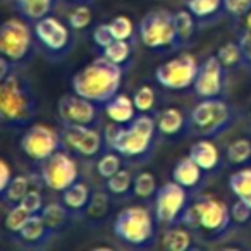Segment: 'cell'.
<instances>
[{"label":"cell","instance_id":"39","mask_svg":"<svg viewBox=\"0 0 251 251\" xmlns=\"http://www.w3.org/2000/svg\"><path fill=\"white\" fill-rule=\"evenodd\" d=\"M91 19H93V12L88 5H76V7L71 11L69 18H67V23H69L71 29L74 31H81V29H86L88 26L91 25Z\"/></svg>","mask_w":251,"mask_h":251},{"label":"cell","instance_id":"1","mask_svg":"<svg viewBox=\"0 0 251 251\" xmlns=\"http://www.w3.org/2000/svg\"><path fill=\"white\" fill-rule=\"evenodd\" d=\"M107 150H114L124 160L141 164L151 157L157 145L158 129L157 119L150 114H138L134 121L127 126L108 124L103 129Z\"/></svg>","mask_w":251,"mask_h":251},{"label":"cell","instance_id":"2","mask_svg":"<svg viewBox=\"0 0 251 251\" xmlns=\"http://www.w3.org/2000/svg\"><path fill=\"white\" fill-rule=\"evenodd\" d=\"M38 101L29 79L18 69L0 79V121L5 129L21 131L33 122Z\"/></svg>","mask_w":251,"mask_h":251},{"label":"cell","instance_id":"45","mask_svg":"<svg viewBox=\"0 0 251 251\" xmlns=\"http://www.w3.org/2000/svg\"><path fill=\"white\" fill-rule=\"evenodd\" d=\"M239 47L243 52V66L251 73V31H244L239 36Z\"/></svg>","mask_w":251,"mask_h":251},{"label":"cell","instance_id":"20","mask_svg":"<svg viewBox=\"0 0 251 251\" xmlns=\"http://www.w3.org/2000/svg\"><path fill=\"white\" fill-rule=\"evenodd\" d=\"M189 157L206 172H215L219 171V167L222 165V155L220 150L213 141H210L208 138H200V141L191 145L189 148Z\"/></svg>","mask_w":251,"mask_h":251},{"label":"cell","instance_id":"28","mask_svg":"<svg viewBox=\"0 0 251 251\" xmlns=\"http://www.w3.org/2000/svg\"><path fill=\"white\" fill-rule=\"evenodd\" d=\"M133 182H134L133 174L129 171H126V169H121L112 177L105 179V188H107L110 196L126 198L127 195H133Z\"/></svg>","mask_w":251,"mask_h":251},{"label":"cell","instance_id":"12","mask_svg":"<svg viewBox=\"0 0 251 251\" xmlns=\"http://www.w3.org/2000/svg\"><path fill=\"white\" fill-rule=\"evenodd\" d=\"M21 151L29 158V160L42 164L53 153L64 148V141L60 133L52 129L50 126L45 124H33L23 133L21 141H19Z\"/></svg>","mask_w":251,"mask_h":251},{"label":"cell","instance_id":"27","mask_svg":"<svg viewBox=\"0 0 251 251\" xmlns=\"http://www.w3.org/2000/svg\"><path fill=\"white\" fill-rule=\"evenodd\" d=\"M29 189H31L29 177H26V176H23V174L14 176L12 181L9 182L7 188L0 193V196H2V203H4V205H9V206L18 205V203H21L23 198L28 195Z\"/></svg>","mask_w":251,"mask_h":251},{"label":"cell","instance_id":"25","mask_svg":"<svg viewBox=\"0 0 251 251\" xmlns=\"http://www.w3.org/2000/svg\"><path fill=\"white\" fill-rule=\"evenodd\" d=\"M14 4L23 19L33 25L42 18L50 16L53 5H55V0H14Z\"/></svg>","mask_w":251,"mask_h":251},{"label":"cell","instance_id":"36","mask_svg":"<svg viewBox=\"0 0 251 251\" xmlns=\"http://www.w3.org/2000/svg\"><path fill=\"white\" fill-rule=\"evenodd\" d=\"M29 217H31V213H29L28 210L21 205V203L9 206L7 213H5V217H4L5 230H7V232H11V234L19 232V230L23 229V226L28 222Z\"/></svg>","mask_w":251,"mask_h":251},{"label":"cell","instance_id":"16","mask_svg":"<svg viewBox=\"0 0 251 251\" xmlns=\"http://www.w3.org/2000/svg\"><path fill=\"white\" fill-rule=\"evenodd\" d=\"M226 67L219 60V57L210 55L200 64V71L196 81L193 84L196 97L200 98H217L222 95L224 86H226Z\"/></svg>","mask_w":251,"mask_h":251},{"label":"cell","instance_id":"30","mask_svg":"<svg viewBox=\"0 0 251 251\" xmlns=\"http://www.w3.org/2000/svg\"><path fill=\"white\" fill-rule=\"evenodd\" d=\"M227 164L243 167L248 162H251V141L248 138H237L227 147L226 150Z\"/></svg>","mask_w":251,"mask_h":251},{"label":"cell","instance_id":"5","mask_svg":"<svg viewBox=\"0 0 251 251\" xmlns=\"http://www.w3.org/2000/svg\"><path fill=\"white\" fill-rule=\"evenodd\" d=\"M157 217L145 206H126L115 215V239L131 250H150L157 243Z\"/></svg>","mask_w":251,"mask_h":251},{"label":"cell","instance_id":"8","mask_svg":"<svg viewBox=\"0 0 251 251\" xmlns=\"http://www.w3.org/2000/svg\"><path fill=\"white\" fill-rule=\"evenodd\" d=\"M35 42L28 21L12 18L0 26V53L14 66H21L31 57Z\"/></svg>","mask_w":251,"mask_h":251},{"label":"cell","instance_id":"32","mask_svg":"<svg viewBox=\"0 0 251 251\" xmlns=\"http://www.w3.org/2000/svg\"><path fill=\"white\" fill-rule=\"evenodd\" d=\"M174 25L176 31H177V38L181 47H184L186 43L191 42L193 35H195V25L196 19L188 9H182V11L174 12Z\"/></svg>","mask_w":251,"mask_h":251},{"label":"cell","instance_id":"18","mask_svg":"<svg viewBox=\"0 0 251 251\" xmlns=\"http://www.w3.org/2000/svg\"><path fill=\"white\" fill-rule=\"evenodd\" d=\"M157 129L158 136L174 140L181 138L186 131H189V115L186 117L181 108L177 107H167L157 114Z\"/></svg>","mask_w":251,"mask_h":251},{"label":"cell","instance_id":"23","mask_svg":"<svg viewBox=\"0 0 251 251\" xmlns=\"http://www.w3.org/2000/svg\"><path fill=\"white\" fill-rule=\"evenodd\" d=\"M193 246V230L184 224L167 227L162 236V248L165 251H188Z\"/></svg>","mask_w":251,"mask_h":251},{"label":"cell","instance_id":"35","mask_svg":"<svg viewBox=\"0 0 251 251\" xmlns=\"http://www.w3.org/2000/svg\"><path fill=\"white\" fill-rule=\"evenodd\" d=\"M108 198H110V196H108V191L107 193H93L90 203H88V206H86V212H84L86 219H90L91 222L103 220L105 217L108 215V205H110Z\"/></svg>","mask_w":251,"mask_h":251},{"label":"cell","instance_id":"26","mask_svg":"<svg viewBox=\"0 0 251 251\" xmlns=\"http://www.w3.org/2000/svg\"><path fill=\"white\" fill-rule=\"evenodd\" d=\"M40 215H42L43 222L47 224V227H49L50 230L59 234L60 230L67 226V220L73 217V213H71L69 210L66 208V205L60 201V203H47Z\"/></svg>","mask_w":251,"mask_h":251},{"label":"cell","instance_id":"24","mask_svg":"<svg viewBox=\"0 0 251 251\" xmlns=\"http://www.w3.org/2000/svg\"><path fill=\"white\" fill-rule=\"evenodd\" d=\"M186 9L200 23L220 19L222 14H227L224 9V0H186Z\"/></svg>","mask_w":251,"mask_h":251},{"label":"cell","instance_id":"7","mask_svg":"<svg viewBox=\"0 0 251 251\" xmlns=\"http://www.w3.org/2000/svg\"><path fill=\"white\" fill-rule=\"evenodd\" d=\"M141 43L151 52H169L181 47L174 25V12L155 9L143 16L136 29Z\"/></svg>","mask_w":251,"mask_h":251},{"label":"cell","instance_id":"4","mask_svg":"<svg viewBox=\"0 0 251 251\" xmlns=\"http://www.w3.org/2000/svg\"><path fill=\"white\" fill-rule=\"evenodd\" d=\"M182 224L188 226L193 232H198L210 241L227 236L232 226H236L230 215V206L213 196L193 198L184 213Z\"/></svg>","mask_w":251,"mask_h":251},{"label":"cell","instance_id":"22","mask_svg":"<svg viewBox=\"0 0 251 251\" xmlns=\"http://www.w3.org/2000/svg\"><path fill=\"white\" fill-rule=\"evenodd\" d=\"M91 189L86 182L76 181L74 184H71L66 191L60 193V201L66 205V208L74 215H83L86 212V206L91 200Z\"/></svg>","mask_w":251,"mask_h":251},{"label":"cell","instance_id":"31","mask_svg":"<svg viewBox=\"0 0 251 251\" xmlns=\"http://www.w3.org/2000/svg\"><path fill=\"white\" fill-rule=\"evenodd\" d=\"M229 189L236 198L248 200L251 196V167H239L229 177Z\"/></svg>","mask_w":251,"mask_h":251},{"label":"cell","instance_id":"13","mask_svg":"<svg viewBox=\"0 0 251 251\" xmlns=\"http://www.w3.org/2000/svg\"><path fill=\"white\" fill-rule=\"evenodd\" d=\"M40 179L49 189L62 193L79 181V169L73 153L67 150H59L40 164Z\"/></svg>","mask_w":251,"mask_h":251},{"label":"cell","instance_id":"11","mask_svg":"<svg viewBox=\"0 0 251 251\" xmlns=\"http://www.w3.org/2000/svg\"><path fill=\"white\" fill-rule=\"evenodd\" d=\"M33 33L40 50L50 59H59L69 53L73 47L71 26L67 28L59 18L47 16L40 21L33 23Z\"/></svg>","mask_w":251,"mask_h":251},{"label":"cell","instance_id":"33","mask_svg":"<svg viewBox=\"0 0 251 251\" xmlns=\"http://www.w3.org/2000/svg\"><path fill=\"white\" fill-rule=\"evenodd\" d=\"M158 188L157 186V179L151 172H140L138 176H134V182H133V196L140 200H150L155 198Z\"/></svg>","mask_w":251,"mask_h":251},{"label":"cell","instance_id":"14","mask_svg":"<svg viewBox=\"0 0 251 251\" xmlns=\"http://www.w3.org/2000/svg\"><path fill=\"white\" fill-rule=\"evenodd\" d=\"M64 148L79 158H97L107 150L103 133L88 126H64L60 131Z\"/></svg>","mask_w":251,"mask_h":251},{"label":"cell","instance_id":"29","mask_svg":"<svg viewBox=\"0 0 251 251\" xmlns=\"http://www.w3.org/2000/svg\"><path fill=\"white\" fill-rule=\"evenodd\" d=\"M101 55L124 69V66L129 64L131 57H133V47H131L129 40H114L110 45L101 50Z\"/></svg>","mask_w":251,"mask_h":251},{"label":"cell","instance_id":"38","mask_svg":"<svg viewBox=\"0 0 251 251\" xmlns=\"http://www.w3.org/2000/svg\"><path fill=\"white\" fill-rule=\"evenodd\" d=\"M217 57H219V60L222 62V66L226 69L243 66V52H241L239 43H234V42L224 43L219 49V52H217Z\"/></svg>","mask_w":251,"mask_h":251},{"label":"cell","instance_id":"9","mask_svg":"<svg viewBox=\"0 0 251 251\" xmlns=\"http://www.w3.org/2000/svg\"><path fill=\"white\" fill-rule=\"evenodd\" d=\"M198 71L200 64L195 55L179 53L155 69V81L167 91H186L193 88Z\"/></svg>","mask_w":251,"mask_h":251},{"label":"cell","instance_id":"47","mask_svg":"<svg viewBox=\"0 0 251 251\" xmlns=\"http://www.w3.org/2000/svg\"><path fill=\"white\" fill-rule=\"evenodd\" d=\"M244 28H246V31H251V9H250V12L244 16Z\"/></svg>","mask_w":251,"mask_h":251},{"label":"cell","instance_id":"46","mask_svg":"<svg viewBox=\"0 0 251 251\" xmlns=\"http://www.w3.org/2000/svg\"><path fill=\"white\" fill-rule=\"evenodd\" d=\"M12 177H14L12 176V167L9 165V162L5 158H2V162H0V193L7 188L9 182L12 181Z\"/></svg>","mask_w":251,"mask_h":251},{"label":"cell","instance_id":"48","mask_svg":"<svg viewBox=\"0 0 251 251\" xmlns=\"http://www.w3.org/2000/svg\"><path fill=\"white\" fill-rule=\"evenodd\" d=\"M246 201H248V203H250V205H251V196H250V198L246 200Z\"/></svg>","mask_w":251,"mask_h":251},{"label":"cell","instance_id":"21","mask_svg":"<svg viewBox=\"0 0 251 251\" xmlns=\"http://www.w3.org/2000/svg\"><path fill=\"white\" fill-rule=\"evenodd\" d=\"M103 112L112 122L122 124V126L131 124V122L134 121V117L138 115L134 100L124 93H117L114 98H110V100L105 103Z\"/></svg>","mask_w":251,"mask_h":251},{"label":"cell","instance_id":"10","mask_svg":"<svg viewBox=\"0 0 251 251\" xmlns=\"http://www.w3.org/2000/svg\"><path fill=\"white\" fill-rule=\"evenodd\" d=\"M189 193L191 191L176 181L162 184L155 195V217L158 224H164L165 227L182 224L184 213L193 200L189 198Z\"/></svg>","mask_w":251,"mask_h":251},{"label":"cell","instance_id":"43","mask_svg":"<svg viewBox=\"0 0 251 251\" xmlns=\"http://www.w3.org/2000/svg\"><path fill=\"white\" fill-rule=\"evenodd\" d=\"M114 40L115 38H114V35H112V29L108 23H101V25H98L97 28L93 29V42L100 50L108 47Z\"/></svg>","mask_w":251,"mask_h":251},{"label":"cell","instance_id":"19","mask_svg":"<svg viewBox=\"0 0 251 251\" xmlns=\"http://www.w3.org/2000/svg\"><path fill=\"white\" fill-rule=\"evenodd\" d=\"M206 172L193 160L191 157H182L177 164L172 169V181H176L177 184H181L182 188H186L188 191L195 193L203 186Z\"/></svg>","mask_w":251,"mask_h":251},{"label":"cell","instance_id":"15","mask_svg":"<svg viewBox=\"0 0 251 251\" xmlns=\"http://www.w3.org/2000/svg\"><path fill=\"white\" fill-rule=\"evenodd\" d=\"M100 105L79 97L73 91V95H64L59 100V119L62 126H88L98 127L100 124Z\"/></svg>","mask_w":251,"mask_h":251},{"label":"cell","instance_id":"34","mask_svg":"<svg viewBox=\"0 0 251 251\" xmlns=\"http://www.w3.org/2000/svg\"><path fill=\"white\" fill-rule=\"evenodd\" d=\"M122 160H124V158H122L117 151L105 150L103 153H101V157L98 158V162H97L98 176H100L101 179L112 177L115 172H119L122 169Z\"/></svg>","mask_w":251,"mask_h":251},{"label":"cell","instance_id":"41","mask_svg":"<svg viewBox=\"0 0 251 251\" xmlns=\"http://www.w3.org/2000/svg\"><path fill=\"white\" fill-rule=\"evenodd\" d=\"M230 215L236 226H246L251 222V205L246 200L236 198V201L230 206Z\"/></svg>","mask_w":251,"mask_h":251},{"label":"cell","instance_id":"42","mask_svg":"<svg viewBox=\"0 0 251 251\" xmlns=\"http://www.w3.org/2000/svg\"><path fill=\"white\" fill-rule=\"evenodd\" d=\"M21 205L28 210L31 215H36V213H42L43 210V196H42V191L38 188H31L28 191V195L23 198Z\"/></svg>","mask_w":251,"mask_h":251},{"label":"cell","instance_id":"49","mask_svg":"<svg viewBox=\"0 0 251 251\" xmlns=\"http://www.w3.org/2000/svg\"><path fill=\"white\" fill-rule=\"evenodd\" d=\"M69 2H79V0H69ZM81 2H83V0H81Z\"/></svg>","mask_w":251,"mask_h":251},{"label":"cell","instance_id":"3","mask_svg":"<svg viewBox=\"0 0 251 251\" xmlns=\"http://www.w3.org/2000/svg\"><path fill=\"white\" fill-rule=\"evenodd\" d=\"M122 74H124V69L121 66L100 55L90 64H86L83 69L77 71L71 84L76 95L103 108L105 103L119 93Z\"/></svg>","mask_w":251,"mask_h":251},{"label":"cell","instance_id":"17","mask_svg":"<svg viewBox=\"0 0 251 251\" xmlns=\"http://www.w3.org/2000/svg\"><path fill=\"white\" fill-rule=\"evenodd\" d=\"M14 237V241L23 248H28V250H42L47 244L50 243L53 236H57L53 230H50L47 227V224L43 222L42 215L36 213L28 219V222L23 226V229L16 234H11Z\"/></svg>","mask_w":251,"mask_h":251},{"label":"cell","instance_id":"44","mask_svg":"<svg viewBox=\"0 0 251 251\" xmlns=\"http://www.w3.org/2000/svg\"><path fill=\"white\" fill-rule=\"evenodd\" d=\"M224 9L234 18H244L251 9V0H224Z\"/></svg>","mask_w":251,"mask_h":251},{"label":"cell","instance_id":"40","mask_svg":"<svg viewBox=\"0 0 251 251\" xmlns=\"http://www.w3.org/2000/svg\"><path fill=\"white\" fill-rule=\"evenodd\" d=\"M112 35L115 40H133L134 38V23L127 16H115L110 23Z\"/></svg>","mask_w":251,"mask_h":251},{"label":"cell","instance_id":"37","mask_svg":"<svg viewBox=\"0 0 251 251\" xmlns=\"http://www.w3.org/2000/svg\"><path fill=\"white\" fill-rule=\"evenodd\" d=\"M134 105H136L138 114H151L155 108V103H157V95H155V90L148 84H143L140 86L133 95Z\"/></svg>","mask_w":251,"mask_h":251},{"label":"cell","instance_id":"6","mask_svg":"<svg viewBox=\"0 0 251 251\" xmlns=\"http://www.w3.org/2000/svg\"><path fill=\"white\" fill-rule=\"evenodd\" d=\"M236 108L220 97L201 98L189 114V133L198 138L215 140L236 124Z\"/></svg>","mask_w":251,"mask_h":251}]
</instances>
